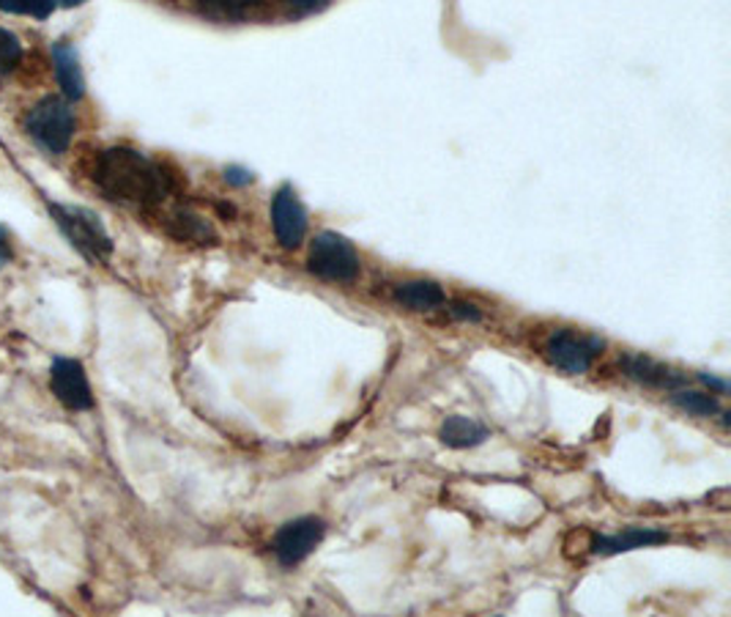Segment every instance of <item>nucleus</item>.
Segmentation results:
<instances>
[{
  "label": "nucleus",
  "instance_id": "obj_1",
  "mask_svg": "<svg viewBox=\"0 0 731 617\" xmlns=\"http://www.w3.org/2000/svg\"><path fill=\"white\" fill-rule=\"evenodd\" d=\"M91 179L108 201L140 209V212L165 206L176 192L173 174L162 162L126 146L104 149L93 162Z\"/></svg>",
  "mask_w": 731,
  "mask_h": 617
},
{
  "label": "nucleus",
  "instance_id": "obj_2",
  "mask_svg": "<svg viewBox=\"0 0 731 617\" xmlns=\"http://www.w3.org/2000/svg\"><path fill=\"white\" fill-rule=\"evenodd\" d=\"M47 209H50L52 223H55L58 231L63 234V239H66L88 264H108L115 244L97 212H91V209L86 206H72V203H55V201H47Z\"/></svg>",
  "mask_w": 731,
  "mask_h": 617
},
{
  "label": "nucleus",
  "instance_id": "obj_3",
  "mask_svg": "<svg viewBox=\"0 0 731 617\" xmlns=\"http://www.w3.org/2000/svg\"><path fill=\"white\" fill-rule=\"evenodd\" d=\"M77 118L72 102L63 97H45L36 102L25 116V133L30 135L39 149L50 151V154H66L75 138Z\"/></svg>",
  "mask_w": 731,
  "mask_h": 617
},
{
  "label": "nucleus",
  "instance_id": "obj_4",
  "mask_svg": "<svg viewBox=\"0 0 731 617\" xmlns=\"http://www.w3.org/2000/svg\"><path fill=\"white\" fill-rule=\"evenodd\" d=\"M307 269L326 284H354L362 272V261L349 239L335 231H320L310 242Z\"/></svg>",
  "mask_w": 731,
  "mask_h": 617
},
{
  "label": "nucleus",
  "instance_id": "obj_5",
  "mask_svg": "<svg viewBox=\"0 0 731 617\" xmlns=\"http://www.w3.org/2000/svg\"><path fill=\"white\" fill-rule=\"evenodd\" d=\"M603 349H606V341L597 338V335L578 332V329L572 327H562L549 335L543 354L554 368L565 370V374L570 376H583L589 374L594 360L601 357Z\"/></svg>",
  "mask_w": 731,
  "mask_h": 617
},
{
  "label": "nucleus",
  "instance_id": "obj_6",
  "mask_svg": "<svg viewBox=\"0 0 731 617\" xmlns=\"http://www.w3.org/2000/svg\"><path fill=\"white\" fill-rule=\"evenodd\" d=\"M326 536V521L318 516H299V519L286 521L275 536V557L280 566L293 568L310 557L320 546Z\"/></svg>",
  "mask_w": 731,
  "mask_h": 617
},
{
  "label": "nucleus",
  "instance_id": "obj_7",
  "mask_svg": "<svg viewBox=\"0 0 731 617\" xmlns=\"http://www.w3.org/2000/svg\"><path fill=\"white\" fill-rule=\"evenodd\" d=\"M50 390L70 412L93 410V390L80 360L55 357L50 365Z\"/></svg>",
  "mask_w": 731,
  "mask_h": 617
},
{
  "label": "nucleus",
  "instance_id": "obj_8",
  "mask_svg": "<svg viewBox=\"0 0 731 617\" xmlns=\"http://www.w3.org/2000/svg\"><path fill=\"white\" fill-rule=\"evenodd\" d=\"M272 228H275L277 242L286 250H297L307 237V209L302 206L291 185H282L272 198Z\"/></svg>",
  "mask_w": 731,
  "mask_h": 617
},
{
  "label": "nucleus",
  "instance_id": "obj_9",
  "mask_svg": "<svg viewBox=\"0 0 731 617\" xmlns=\"http://www.w3.org/2000/svg\"><path fill=\"white\" fill-rule=\"evenodd\" d=\"M52 66H55V80L61 88V97L66 102H80L86 97V75H83L80 55L70 39H61L52 45Z\"/></svg>",
  "mask_w": 731,
  "mask_h": 617
},
{
  "label": "nucleus",
  "instance_id": "obj_10",
  "mask_svg": "<svg viewBox=\"0 0 731 617\" xmlns=\"http://www.w3.org/2000/svg\"><path fill=\"white\" fill-rule=\"evenodd\" d=\"M622 370L628 379L639 381L644 387H657V390H680V387L688 385V374L657 363V360L646 357V354H625Z\"/></svg>",
  "mask_w": 731,
  "mask_h": 617
},
{
  "label": "nucleus",
  "instance_id": "obj_11",
  "mask_svg": "<svg viewBox=\"0 0 731 617\" xmlns=\"http://www.w3.org/2000/svg\"><path fill=\"white\" fill-rule=\"evenodd\" d=\"M669 541V532L655 530V527H630V530L617 532V536H597L589 546L592 554H603V557H614V554L633 552V549L657 546V543Z\"/></svg>",
  "mask_w": 731,
  "mask_h": 617
},
{
  "label": "nucleus",
  "instance_id": "obj_12",
  "mask_svg": "<svg viewBox=\"0 0 731 617\" xmlns=\"http://www.w3.org/2000/svg\"><path fill=\"white\" fill-rule=\"evenodd\" d=\"M165 231L173 239H178V242L217 244V231L212 228V223L187 206H176L173 212L165 214Z\"/></svg>",
  "mask_w": 731,
  "mask_h": 617
},
{
  "label": "nucleus",
  "instance_id": "obj_13",
  "mask_svg": "<svg viewBox=\"0 0 731 617\" xmlns=\"http://www.w3.org/2000/svg\"><path fill=\"white\" fill-rule=\"evenodd\" d=\"M394 302H401L408 311L430 313L446 305V294L436 280H406L394 286Z\"/></svg>",
  "mask_w": 731,
  "mask_h": 617
},
{
  "label": "nucleus",
  "instance_id": "obj_14",
  "mask_svg": "<svg viewBox=\"0 0 731 617\" xmlns=\"http://www.w3.org/2000/svg\"><path fill=\"white\" fill-rule=\"evenodd\" d=\"M439 439L452 448V451H469V448H477L488 439V428L482 423L471 420V417L463 415H450L444 423H441Z\"/></svg>",
  "mask_w": 731,
  "mask_h": 617
},
{
  "label": "nucleus",
  "instance_id": "obj_15",
  "mask_svg": "<svg viewBox=\"0 0 731 617\" xmlns=\"http://www.w3.org/2000/svg\"><path fill=\"white\" fill-rule=\"evenodd\" d=\"M671 404H675L677 410L688 412V415H696V417L720 415V401L715 399L713 392L685 390V387H680V390H675V395H671Z\"/></svg>",
  "mask_w": 731,
  "mask_h": 617
},
{
  "label": "nucleus",
  "instance_id": "obj_16",
  "mask_svg": "<svg viewBox=\"0 0 731 617\" xmlns=\"http://www.w3.org/2000/svg\"><path fill=\"white\" fill-rule=\"evenodd\" d=\"M194 7L217 20H244L255 9L263 7V0H194Z\"/></svg>",
  "mask_w": 731,
  "mask_h": 617
},
{
  "label": "nucleus",
  "instance_id": "obj_17",
  "mask_svg": "<svg viewBox=\"0 0 731 617\" xmlns=\"http://www.w3.org/2000/svg\"><path fill=\"white\" fill-rule=\"evenodd\" d=\"M23 61V45L12 30L0 28V77L12 75Z\"/></svg>",
  "mask_w": 731,
  "mask_h": 617
},
{
  "label": "nucleus",
  "instance_id": "obj_18",
  "mask_svg": "<svg viewBox=\"0 0 731 617\" xmlns=\"http://www.w3.org/2000/svg\"><path fill=\"white\" fill-rule=\"evenodd\" d=\"M223 179H225V185H230V187H250L252 181H255V174L241 165H228L223 171Z\"/></svg>",
  "mask_w": 731,
  "mask_h": 617
},
{
  "label": "nucleus",
  "instance_id": "obj_19",
  "mask_svg": "<svg viewBox=\"0 0 731 617\" xmlns=\"http://www.w3.org/2000/svg\"><path fill=\"white\" fill-rule=\"evenodd\" d=\"M450 316L457 318V322H471V324L482 322L480 307L471 305V302H452V305H450Z\"/></svg>",
  "mask_w": 731,
  "mask_h": 617
},
{
  "label": "nucleus",
  "instance_id": "obj_20",
  "mask_svg": "<svg viewBox=\"0 0 731 617\" xmlns=\"http://www.w3.org/2000/svg\"><path fill=\"white\" fill-rule=\"evenodd\" d=\"M297 14H315L329 7V0H286Z\"/></svg>",
  "mask_w": 731,
  "mask_h": 617
},
{
  "label": "nucleus",
  "instance_id": "obj_21",
  "mask_svg": "<svg viewBox=\"0 0 731 617\" xmlns=\"http://www.w3.org/2000/svg\"><path fill=\"white\" fill-rule=\"evenodd\" d=\"M14 261V250H12V242H9V234L0 228V269L3 266H9Z\"/></svg>",
  "mask_w": 731,
  "mask_h": 617
},
{
  "label": "nucleus",
  "instance_id": "obj_22",
  "mask_svg": "<svg viewBox=\"0 0 731 617\" xmlns=\"http://www.w3.org/2000/svg\"><path fill=\"white\" fill-rule=\"evenodd\" d=\"M698 381H704V385L713 387V390H718V392L729 390V381L718 379V376H713V374H698Z\"/></svg>",
  "mask_w": 731,
  "mask_h": 617
},
{
  "label": "nucleus",
  "instance_id": "obj_23",
  "mask_svg": "<svg viewBox=\"0 0 731 617\" xmlns=\"http://www.w3.org/2000/svg\"><path fill=\"white\" fill-rule=\"evenodd\" d=\"M86 0H55V7H66V9H75V7H83Z\"/></svg>",
  "mask_w": 731,
  "mask_h": 617
}]
</instances>
